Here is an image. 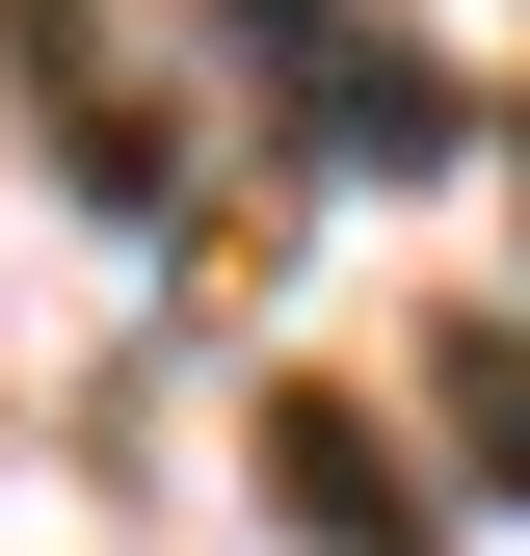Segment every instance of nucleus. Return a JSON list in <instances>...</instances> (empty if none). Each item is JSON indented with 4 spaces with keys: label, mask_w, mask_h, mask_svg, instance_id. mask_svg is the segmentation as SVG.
I'll list each match as a JSON object with an SVG mask.
<instances>
[{
    "label": "nucleus",
    "mask_w": 530,
    "mask_h": 556,
    "mask_svg": "<svg viewBox=\"0 0 530 556\" xmlns=\"http://www.w3.org/2000/svg\"><path fill=\"white\" fill-rule=\"evenodd\" d=\"M0 53H27V132L106 186V213L186 239V132H160V80H106V53H80V0H0Z\"/></svg>",
    "instance_id": "2"
},
{
    "label": "nucleus",
    "mask_w": 530,
    "mask_h": 556,
    "mask_svg": "<svg viewBox=\"0 0 530 556\" xmlns=\"http://www.w3.org/2000/svg\"><path fill=\"white\" fill-rule=\"evenodd\" d=\"M213 53H239V106L292 132V160H345V186H425L451 132H478L425 53H398V0H213Z\"/></svg>",
    "instance_id": "1"
},
{
    "label": "nucleus",
    "mask_w": 530,
    "mask_h": 556,
    "mask_svg": "<svg viewBox=\"0 0 530 556\" xmlns=\"http://www.w3.org/2000/svg\"><path fill=\"white\" fill-rule=\"evenodd\" d=\"M265 504H292V556H451L425 504H398V451L345 425V397H265Z\"/></svg>",
    "instance_id": "3"
},
{
    "label": "nucleus",
    "mask_w": 530,
    "mask_h": 556,
    "mask_svg": "<svg viewBox=\"0 0 530 556\" xmlns=\"http://www.w3.org/2000/svg\"><path fill=\"white\" fill-rule=\"evenodd\" d=\"M425 397H451V451H478V504H530V318H451Z\"/></svg>",
    "instance_id": "4"
}]
</instances>
